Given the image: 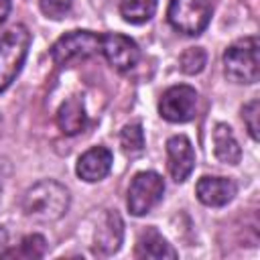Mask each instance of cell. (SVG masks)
I'll use <instances>...</instances> for the list:
<instances>
[{"instance_id":"1","label":"cell","mask_w":260,"mask_h":260,"mask_svg":"<svg viewBox=\"0 0 260 260\" xmlns=\"http://www.w3.org/2000/svg\"><path fill=\"white\" fill-rule=\"evenodd\" d=\"M71 203V195L65 185L53 179H43L26 189L22 197V211L37 223H53L61 219Z\"/></svg>"},{"instance_id":"2","label":"cell","mask_w":260,"mask_h":260,"mask_svg":"<svg viewBox=\"0 0 260 260\" xmlns=\"http://www.w3.org/2000/svg\"><path fill=\"white\" fill-rule=\"evenodd\" d=\"M223 71L234 83H256L260 77L258 37H244L232 43L223 53Z\"/></svg>"},{"instance_id":"3","label":"cell","mask_w":260,"mask_h":260,"mask_svg":"<svg viewBox=\"0 0 260 260\" xmlns=\"http://www.w3.org/2000/svg\"><path fill=\"white\" fill-rule=\"evenodd\" d=\"M30 47V32L24 24L12 26L0 37V93L20 73Z\"/></svg>"},{"instance_id":"4","label":"cell","mask_w":260,"mask_h":260,"mask_svg":"<svg viewBox=\"0 0 260 260\" xmlns=\"http://www.w3.org/2000/svg\"><path fill=\"white\" fill-rule=\"evenodd\" d=\"M100 41L102 37L91 30H69L53 43L51 59L59 67H69L95 55L100 51Z\"/></svg>"},{"instance_id":"5","label":"cell","mask_w":260,"mask_h":260,"mask_svg":"<svg viewBox=\"0 0 260 260\" xmlns=\"http://www.w3.org/2000/svg\"><path fill=\"white\" fill-rule=\"evenodd\" d=\"M169 24L187 37L201 35L211 20L209 0H171L167 8Z\"/></svg>"},{"instance_id":"6","label":"cell","mask_w":260,"mask_h":260,"mask_svg":"<svg viewBox=\"0 0 260 260\" xmlns=\"http://www.w3.org/2000/svg\"><path fill=\"white\" fill-rule=\"evenodd\" d=\"M165 195V179L154 171L136 173L128 187V211L136 217L146 215Z\"/></svg>"},{"instance_id":"7","label":"cell","mask_w":260,"mask_h":260,"mask_svg":"<svg viewBox=\"0 0 260 260\" xmlns=\"http://www.w3.org/2000/svg\"><path fill=\"white\" fill-rule=\"evenodd\" d=\"M197 110V91L191 85H173L162 91L158 102V112L167 122L183 124L193 120Z\"/></svg>"},{"instance_id":"8","label":"cell","mask_w":260,"mask_h":260,"mask_svg":"<svg viewBox=\"0 0 260 260\" xmlns=\"http://www.w3.org/2000/svg\"><path fill=\"white\" fill-rule=\"evenodd\" d=\"M100 51L104 53L106 61L118 69V71H128L132 69L138 59H140V49L136 41L122 32H108L100 41Z\"/></svg>"},{"instance_id":"9","label":"cell","mask_w":260,"mask_h":260,"mask_svg":"<svg viewBox=\"0 0 260 260\" xmlns=\"http://www.w3.org/2000/svg\"><path fill=\"white\" fill-rule=\"evenodd\" d=\"M167 169L175 183H185L195 169V150L187 136L177 134L167 140Z\"/></svg>"},{"instance_id":"10","label":"cell","mask_w":260,"mask_h":260,"mask_svg":"<svg viewBox=\"0 0 260 260\" xmlns=\"http://www.w3.org/2000/svg\"><path fill=\"white\" fill-rule=\"evenodd\" d=\"M238 193V185L228 177H201L195 185L197 199L207 207H223Z\"/></svg>"},{"instance_id":"11","label":"cell","mask_w":260,"mask_h":260,"mask_svg":"<svg viewBox=\"0 0 260 260\" xmlns=\"http://www.w3.org/2000/svg\"><path fill=\"white\" fill-rule=\"evenodd\" d=\"M112 162L114 156L110 152V148L106 146H93L89 150H85L75 167V173L81 181L85 183H98L102 179H106L112 171Z\"/></svg>"},{"instance_id":"12","label":"cell","mask_w":260,"mask_h":260,"mask_svg":"<svg viewBox=\"0 0 260 260\" xmlns=\"http://www.w3.org/2000/svg\"><path fill=\"white\" fill-rule=\"evenodd\" d=\"M95 250L100 254H114L118 252V248L122 246V240H124V221L122 217L112 211V209H106L98 221V228H95Z\"/></svg>"},{"instance_id":"13","label":"cell","mask_w":260,"mask_h":260,"mask_svg":"<svg viewBox=\"0 0 260 260\" xmlns=\"http://www.w3.org/2000/svg\"><path fill=\"white\" fill-rule=\"evenodd\" d=\"M136 256L138 258H152V260H165V258H177V250L167 242V238L156 228H146L140 232L136 242Z\"/></svg>"},{"instance_id":"14","label":"cell","mask_w":260,"mask_h":260,"mask_svg":"<svg viewBox=\"0 0 260 260\" xmlns=\"http://www.w3.org/2000/svg\"><path fill=\"white\" fill-rule=\"evenodd\" d=\"M85 124H87V114H85V106H83L81 98L73 95V98L65 100L57 112L59 130L67 136H75L85 128Z\"/></svg>"},{"instance_id":"15","label":"cell","mask_w":260,"mask_h":260,"mask_svg":"<svg viewBox=\"0 0 260 260\" xmlns=\"http://www.w3.org/2000/svg\"><path fill=\"white\" fill-rule=\"evenodd\" d=\"M213 152L223 165H238L242 158V148L232 132V128L223 122L213 126Z\"/></svg>"},{"instance_id":"16","label":"cell","mask_w":260,"mask_h":260,"mask_svg":"<svg viewBox=\"0 0 260 260\" xmlns=\"http://www.w3.org/2000/svg\"><path fill=\"white\" fill-rule=\"evenodd\" d=\"M158 0H120V14L130 24L148 22L156 12Z\"/></svg>"},{"instance_id":"17","label":"cell","mask_w":260,"mask_h":260,"mask_svg":"<svg viewBox=\"0 0 260 260\" xmlns=\"http://www.w3.org/2000/svg\"><path fill=\"white\" fill-rule=\"evenodd\" d=\"M47 252V240L41 234H28L20 240L18 250L2 252L4 258H43Z\"/></svg>"},{"instance_id":"18","label":"cell","mask_w":260,"mask_h":260,"mask_svg":"<svg viewBox=\"0 0 260 260\" xmlns=\"http://www.w3.org/2000/svg\"><path fill=\"white\" fill-rule=\"evenodd\" d=\"M120 146L128 156H136L144 150V130L138 122L126 124L120 130Z\"/></svg>"},{"instance_id":"19","label":"cell","mask_w":260,"mask_h":260,"mask_svg":"<svg viewBox=\"0 0 260 260\" xmlns=\"http://www.w3.org/2000/svg\"><path fill=\"white\" fill-rule=\"evenodd\" d=\"M207 63V53L201 49V47H189L183 51V55L179 57V67L183 73L187 75H195V73H201L203 67Z\"/></svg>"},{"instance_id":"20","label":"cell","mask_w":260,"mask_h":260,"mask_svg":"<svg viewBox=\"0 0 260 260\" xmlns=\"http://www.w3.org/2000/svg\"><path fill=\"white\" fill-rule=\"evenodd\" d=\"M260 102L258 100H252L248 102L244 108H242V120L246 124V130L248 134L252 136V140H258L260 138Z\"/></svg>"},{"instance_id":"21","label":"cell","mask_w":260,"mask_h":260,"mask_svg":"<svg viewBox=\"0 0 260 260\" xmlns=\"http://www.w3.org/2000/svg\"><path fill=\"white\" fill-rule=\"evenodd\" d=\"M39 4H41V10L47 18L61 20L69 14L73 0H39Z\"/></svg>"},{"instance_id":"22","label":"cell","mask_w":260,"mask_h":260,"mask_svg":"<svg viewBox=\"0 0 260 260\" xmlns=\"http://www.w3.org/2000/svg\"><path fill=\"white\" fill-rule=\"evenodd\" d=\"M8 14H10V0H0V22H4Z\"/></svg>"},{"instance_id":"23","label":"cell","mask_w":260,"mask_h":260,"mask_svg":"<svg viewBox=\"0 0 260 260\" xmlns=\"http://www.w3.org/2000/svg\"><path fill=\"white\" fill-rule=\"evenodd\" d=\"M2 187H4V179H2V173H0V197H2Z\"/></svg>"},{"instance_id":"24","label":"cell","mask_w":260,"mask_h":260,"mask_svg":"<svg viewBox=\"0 0 260 260\" xmlns=\"http://www.w3.org/2000/svg\"><path fill=\"white\" fill-rule=\"evenodd\" d=\"M0 132H2V118H0Z\"/></svg>"}]
</instances>
